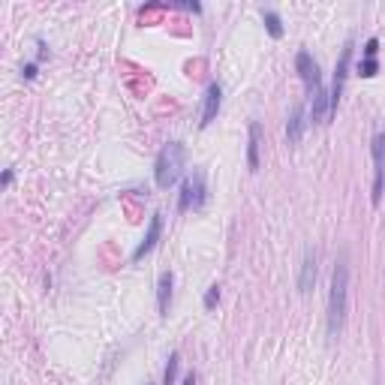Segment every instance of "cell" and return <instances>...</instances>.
I'll return each instance as SVG.
<instances>
[{"label": "cell", "mask_w": 385, "mask_h": 385, "mask_svg": "<svg viewBox=\"0 0 385 385\" xmlns=\"http://www.w3.org/2000/svg\"><path fill=\"white\" fill-rule=\"evenodd\" d=\"M346 298H349V256L340 250L331 274V292H329V337H340L343 322H346Z\"/></svg>", "instance_id": "6da1fadb"}, {"label": "cell", "mask_w": 385, "mask_h": 385, "mask_svg": "<svg viewBox=\"0 0 385 385\" xmlns=\"http://www.w3.org/2000/svg\"><path fill=\"white\" fill-rule=\"evenodd\" d=\"M184 160H187V147L181 142H169L166 147L160 151L157 157V169H154V178H157V187L169 190L171 184L181 178V169H184Z\"/></svg>", "instance_id": "7a4b0ae2"}, {"label": "cell", "mask_w": 385, "mask_h": 385, "mask_svg": "<svg viewBox=\"0 0 385 385\" xmlns=\"http://www.w3.org/2000/svg\"><path fill=\"white\" fill-rule=\"evenodd\" d=\"M205 205V171L196 169L190 178L181 187V199H178V208L190 211V208H202Z\"/></svg>", "instance_id": "3957f363"}, {"label": "cell", "mask_w": 385, "mask_h": 385, "mask_svg": "<svg viewBox=\"0 0 385 385\" xmlns=\"http://www.w3.org/2000/svg\"><path fill=\"white\" fill-rule=\"evenodd\" d=\"M385 193V133L373 136V205L382 202Z\"/></svg>", "instance_id": "277c9868"}, {"label": "cell", "mask_w": 385, "mask_h": 385, "mask_svg": "<svg viewBox=\"0 0 385 385\" xmlns=\"http://www.w3.org/2000/svg\"><path fill=\"white\" fill-rule=\"evenodd\" d=\"M295 67H298V76L301 81L307 85V96L322 91V72H319V63L313 61V54L310 52H298V57H295Z\"/></svg>", "instance_id": "5b68a950"}, {"label": "cell", "mask_w": 385, "mask_h": 385, "mask_svg": "<svg viewBox=\"0 0 385 385\" xmlns=\"http://www.w3.org/2000/svg\"><path fill=\"white\" fill-rule=\"evenodd\" d=\"M349 61H352V43L343 45L340 52V61H337V70H334V81H331V112H337V103H340V94H343V85H346V72H349Z\"/></svg>", "instance_id": "8992f818"}, {"label": "cell", "mask_w": 385, "mask_h": 385, "mask_svg": "<svg viewBox=\"0 0 385 385\" xmlns=\"http://www.w3.org/2000/svg\"><path fill=\"white\" fill-rule=\"evenodd\" d=\"M160 235H163V217H160V214H154V217H151V226H147V232H145V238H142V244H138V247L133 250V259H136V262H138V259H145L147 253L157 247Z\"/></svg>", "instance_id": "52a82bcc"}, {"label": "cell", "mask_w": 385, "mask_h": 385, "mask_svg": "<svg viewBox=\"0 0 385 385\" xmlns=\"http://www.w3.org/2000/svg\"><path fill=\"white\" fill-rule=\"evenodd\" d=\"M220 96H223L220 85H208V91H205V105H202L199 127H208V124H214V121H217V114H220Z\"/></svg>", "instance_id": "ba28073f"}, {"label": "cell", "mask_w": 385, "mask_h": 385, "mask_svg": "<svg viewBox=\"0 0 385 385\" xmlns=\"http://www.w3.org/2000/svg\"><path fill=\"white\" fill-rule=\"evenodd\" d=\"M316 283V250L304 253V262H301V277H298V292L307 295Z\"/></svg>", "instance_id": "9c48e42d"}, {"label": "cell", "mask_w": 385, "mask_h": 385, "mask_svg": "<svg viewBox=\"0 0 385 385\" xmlns=\"http://www.w3.org/2000/svg\"><path fill=\"white\" fill-rule=\"evenodd\" d=\"M307 109L304 105H295L292 114H289V127H286V138H289V145H298L301 142V133H304L307 127Z\"/></svg>", "instance_id": "30bf717a"}, {"label": "cell", "mask_w": 385, "mask_h": 385, "mask_svg": "<svg viewBox=\"0 0 385 385\" xmlns=\"http://www.w3.org/2000/svg\"><path fill=\"white\" fill-rule=\"evenodd\" d=\"M169 304H171V274L163 271L160 274V283H157V307H160V316L169 313Z\"/></svg>", "instance_id": "8fae6325"}, {"label": "cell", "mask_w": 385, "mask_h": 385, "mask_svg": "<svg viewBox=\"0 0 385 385\" xmlns=\"http://www.w3.org/2000/svg\"><path fill=\"white\" fill-rule=\"evenodd\" d=\"M259 138H262V127L253 121L250 124V147H247V166H250V171H256L259 169Z\"/></svg>", "instance_id": "7c38bea8"}, {"label": "cell", "mask_w": 385, "mask_h": 385, "mask_svg": "<svg viewBox=\"0 0 385 385\" xmlns=\"http://www.w3.org/2000/svg\"><path fill=\"white\" fill-rule=\"evenodd\" d=\"M262 19H265V28H268V34H271L274 39L283 37V21H280V15H277L274 10H262Z\"/></svg>", "instance_id": "4fadbf2b"}, {"label": "cell", "mask_w": 385, "mask_h": 385, "mask_svg": "<svg viewBox=\"0 0 385 385\" xmlns=\"http://www.w3.org/2000/svg\"><path fill=\"white\" fill-rule=\"evenodd\" d=\"M178 367H181V355H178V352H171L166 371H163V385H175V379H178Z\"/></svg>", "instance_id": "5bb4252c"}, {"label": "cell", "mask_w": 385, "mask_h": 385, "mask_svg": "<svg viewBox=\"0 0 385 385\" xmlns=\"http://www.w3.org/2000/svg\"><path fill=\"white\" fill-rule=\"evenodd\" d=\"M376 70H379L376 57H364V63H362V76H364V79H373V76H376Z\"/></svg>", "instance_id": "9a60e30c"}, {"label": "cell", "mask_w": 385, "mask_h": 385, "mask_svg": "<svg viewBox=\"0 0 385 385\" xmlns=\"http://www.w3.org/2000/svg\"><path fill=\"white\" fill-rule=\"evenodd\" d=\"M217 301H220V289H217V286H211V289L208 292H205V307H214L217 304Z\"/></svg>", "instance_id": "2e32d148"}, {"label": "cell", "mask_w": 385, "mask_h": 385, "mask_svg": "<svg viewBox=\"0 0 385 385\" xmlns=\"http://www.w3.org/2000/svg\"><path fill=\"white\" fill-rule=\"evenodd\" d=\"M376 48H379V43H376V39H367V48H364V57H376Z\"/></svg>", "instance_id": "e0dca14e"}, {"label": "cell", "mask_w": 385, "mask_h": 385, "mask_svg": "<svg viewBox=\"0 0 385 385\" xmlns=\"http://www.w3.org/2000/svg\"><path fill=\"white\" fill-rule=\"evenodd\" d=\"M24 76L34 79V76H37V63H28V67H24Z\"/></svg>", "instance_id": "ac0fdd59"}, {"label": "cell", "mask_w": 385, "mask_h": 385, "mask_svg": "<svg viewBox=\"0 0 385 385\" xmlns=\"http://www.w3.org/2000/svg\"><path fill=\"white\" fill-rule=\"evenodd\" d=\"M184 385H196V376L190 373V376H187V379H184Z\"/></svg>", "instance_id": "d6986e66"}]
</instances>
